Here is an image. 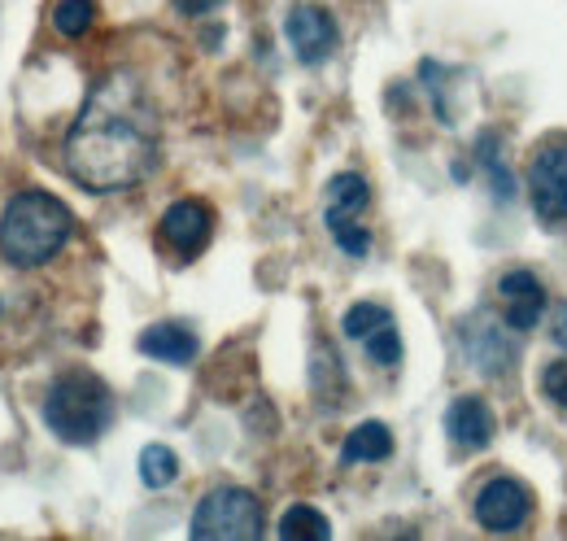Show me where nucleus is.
<instances>
[{
	"instance_id": "1",
	"label": "nucleus",
	"mask_w": 567,
	"mask_h": 541,
	"mask_svg": "<svg viewBox=\"0 0 567 541\" xmlns=\"http://www.w3.org/2000/svg\"><path fill=\"white\" fill-rule=\"evenodd\" d=\"M66 171L87 193L136 188L157 166V114L127 70L105 74L66 132Z\"/></svg>"
},
{
	"instance_id": "2",
	"label": "nucleus",
	"mask_w": 567,
	"mask_h": 541,
	"mask_svg": "<svg viewBox=\"0 0 567 541\" xmlns=\"http://www.w3.org/2000/svg\"><path fill=\"white\" fill-rule=\"evenodd\" d=\"M74 236L71 205L44 188H27L0 210V258L18 270L44 267Z\"/></svg>"
},
{
	"instance_id": "3",
	"label": "nucleus",
	"mask_w": 567,
	"mask_h": 541,
	"mask_svg": "<svg viewBox=\"0 0 567 541\" xmlns=\"http://www.w3.org/2000/svg\"><path fill=\"white\" fill-rule=\"evenodd\" d=\"M44 423L66 446H92L114 423V389L96 371H62L44 394Z\"/></svg>"
},
{
	"instance_id": "4",
	"label": "nucleus",
	"mask_w": 567,
	"mask_h": 541,
	"mask_svg": "<svg viewBox=\"0 0 567 541\" xmlns=\"http://www.w3.org/2000/svg\"><path fill=\"white\" fill-rule=\"evenodd\" d=\"M262 502L258 493L240 489V484H218L210 489L197 511H193V524L188 533L197 541H258L262 538Z\"/></svg>"
},
{
	"instance_id": "5",
	"label": "nucleus",
	"mask_w": 567,
	"mask_h": 541,
	"mask_svg": "<svg viewBox=\"0 0 567 541\" xmlns=\"http://www.w3.org/2000/svg\"><path fill=\"white\" fill-rule=\"evenodd\" d=\"M528 193L542 223H567V135L546 140L528 162Z\"/></svg>"
},
{
	"instance_id": "6",
	"label": "nucleus",
	"mask_w": 567,
	"mask_h": 541,
	"mask_svg": "<svg viewBox=\"0 0 567 541\" xmlns=\"http://www.w3.org/2000/svg\"><path fill=\"white\" fill-rule=\"evenodd\" d=\"M284 35H288V44H292V53L306 62V67H323L332 53H337V18L323 9V4H315V0H297L292 9H288V18H284Z\"/></svg>"
},
{
	"instance_id": "7",
	"label": "nucleus",
	"mask_w": 567,
	"mask_h": 541,
	"mask_svg": "<svg viewBox=\"0 0 567 541\" xmlns=\"http://www.w3.org/2000/svg\"><path fill=\"white\" fill-rule=\"evenodd\" d=\"M528 516H533V493L515 476H494L476 493V520L489 533H515V529H524Z\"/></svg>"
},
{
	"instance_id": "8",
	"label": "nucleus",
	"mask_w": 567,
	"mask_h": 541,
	"mask_svg": "<svg viewBox=\"0 0 567 541\" xmlns=\"http://www.w3.org/2000/svg\"><path fill=\"white\" fill-rule=\"evenodd\" d=\"M157 232H162V241L179 258H197L214 236V210L206 202H197V197H184V202H175L162 214V227Z\"/></svg>"
},
{
	"instance_id": "9",
	"label": "nucleus",
	"mask_w": 567,
	"mask_h": 541,
	"mask_svg": "<svg viewBox=\"0 0 567 541\" xmlns=\"http://www.w3.org/2000/svg\"><path fill=\"white\" fill-rule=\"evenodd\" d=\"M497 297H502V310H506V324L515 333H533L546 315V288L533 270L515 267L497 279Z\"/></svg>"
},
{
	"instance_id": "10",
	"label": "nucleus",
	"mask_w": 567,
	"mask_h": 541,
	"mask_svg": "<svg viewBox=\"0 0 567 541\" xmlns=\"http://www.w3.org/2000/svg\"><path fill=\"white\" fill-rule=\"evenodd\" d=\"M458 333H463V349H467V358H472L485 376H502V371H506V363H511V337L502 333V324H497L489 310L467 315Z\"/></svg>"
},
{
	"instance_id": "11",
	"label": "nucleus",
	"mask_w": 567,
	"mask_h": 541,
	"mask_svg": "<svg viewBox=\"0 0 567 541\" xmlns=\"http://www.w3.org/2000/svg\"><path fill=\"white\" fill-rule=\"evenodd\" d=\"M445 437L458 446V450H485L497 437V419L485 398L467 394V398H454L445 410Z\"/></svg>"
},
{
	"instance_id": "12",
	"label": "nucleus",
	"mask_w": 567,
	"mask_h": 541,
	"mask_svg": "<svg viewBox=\"0 0 567 541\" xmlns=\"http://www.w3.org/2000/svg\"><path fill=\"white\" fill-rule=\"evenodd\" d=\"M136 349H141L144 358H157V363H175V367H188L193 358H197V333L188 328V324H175V319H166V324H153V328H144L141 340H136Z\"/></svg>"
},
{
	"instance_id": "13",
	"label": "nucleus",
	"mask_w": 567,
	"mask_h": 541,
	"mask_svg": "<svg viewBox=\"0 0 567 541\" xmlns=\"http://www.w3.org/2000/svg\"><path fill=\"white\" fill-rule=\"evenodd\" d=\"M371 205V184L354 175V171H341V175H332V184H328V210H323V218H328V227H341V223H358V214Z\"/></svg>"
},
{
	"instance_id": "14",
	"label": "nucleus",
	"mask_w": 567,
	"mask_h": 541,
	"mask_svg": "<svg viewBox=\"0 0 567 541\" xmlns=\"http://www.w3.org/2000/svg\"><path fill=\"white\" fill-rule=\"evenodd\" d=\"M389 455H393V432L380 419L358 423L354 432L346 437V446H341V463H384Z\"/></svg>"
},
{
	"instance_id": "15",
	"label": "nucleus",
	"mask_w": 567,
	"mask_h": 541,
	"mask_svg": "<svg viewBox=\"0 0 567 541\" xmlns=\"http://www.w3.org/2000/svg\"><path fill=\"white\" fill-rule=\"evenodd\" d=\"M276 533H280L284 541H328L332 538V524H328V516L315 511L310 502H297V507L284 511V520Z\"/></svg>"
},
{
	"instance_id": "16",
	"label": "nucleus",
	"mask_w": 567,
	"mask_h": 541,
	"mask_svg": "<svg viewBox=\"0 0 567 541\" xmlns=\"http://www.w3.org/2000/svg\"><path fill=\"white\" fill-rule=\"evenodd\" d=\"M141 480L148 484V489H166V484H175V480H179V455H175L171 446H162V441L144 446L141 450Z\"/></svg>"
},
{
	"instance_id": "17",
	"label": "nucleus",
	"mask_w": 567,
	"mask_h": 541,
	"mask_svg": "<svg viewBox=\"0 0 567 541\" xmlns=\"http://www.w3.org/2000/svg\"><path fill=\"white\" fill-rule=\"evenodd\" d=\"M96 22V0H58L53 4V31L66 40H83Z\"/></svg>"
},
{
	"instance_id": "18",
	"label": "nucleus",
	"mask_w": 567,
	"mask_h": 541,
	"mask_svg": "<svg viewBox=\"0 0 567 541\" xmlns=\"http://www.w3.org/2000/svg\"><path fill=\"white\" fill-rule=\"evenodd\" d=\"M384 324H393V310L389 306H380V302H354L346 310V319H341V333L350 340H367L371 333H380Z\"/></svg>"
},
{
	"instance_id": "19",
	"label": "nucleus",
	"mask_w": 567,
	"mask_h": 541,
	"mask_svg": "<svg viewBox=\"0 0 567 541\" xmlns=\"http://www.w3.org/2000/svg\"><path fill=\"white\" fill-rule=\"evenodd\" d=\"M362 345H367V358H371V363H380V367H398V363H402V337H398V324H384L380 333H371Z\"/></svg>"
},
{
	"instance_id": "20",
	"label": "nucleus",
	"mask_w": 567,
	"mask_h": 541,
	"mask_svg": "<svg viewBox=\"0 0 567 541\" xmlns=\"http://www.w3.org/2000/svg\"><path fill=\"white\" fill-rule=\"evenodd\" d=\"M481 157H485V171L494 175V193H497V202H506L511 193H515V180L502 171V157H497V135H485L481 140Z\"/></svg>"
},
{
	"instance_id": "21",
	"label": "nucleus",
	"mask_w": 567,
	"mask_h": 541,
	"mask_svg": "<svg viewBox=\"0 0 567 541\" xmlns=\"http://www.w3.org/2000/svg\"><path fill=\"white\" fill-rule=\"evenodd\" d=\"M542 394L567 410V363H546L542 367Z\"/></svg>"
},
{
	"instance_id": "22",
	"label": "nucleus",
	"mask_w": 567,
	"mask_h": 541,
	"mask_svg": "<svg viewBox=\"0 0 567 541\" xmlns=\"http://www.w3.org/2000/svg\"><path fill=\"white\" fill-rule=\"evenodd\" d=\"M218 4H223V0H175V9H179L184 18H202V13H210Z\"/></svg>"
},
{
	"instance_id": "23",
	"label": "nucleus",
	"mask_w": 567,
	"mask_h": 541,
	"mask_svg": "<svg viewBox=\"0 0 567 541\" xmlns=\"http://www.w3.org/2000/svg\"><path fill=\"white\" fill-rule=\"evenodd\" d=\"M550 337H555V345H564L567 349V302L555 310V324H550Z\"/></svg>"
},
{
	"instance_id": "24",
	"label": "nucleus",
	"mask_w": 567,
	"mask_h": 541,
	"mask_svg": "<svg viewBox=\"0 0 567 541\" xmlns=\"http://www.w3.org/2000/svg\"><path fill=\"white\" fill-rule=\"evenodd\" d=\"M0 310H4V306H0Z\"/></svg>"
}]
</instances>
